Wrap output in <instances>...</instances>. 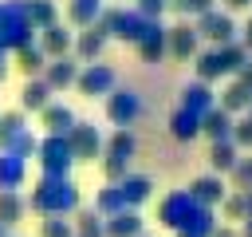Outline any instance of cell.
<instances>
[{
    "instance_id": "obj_49",
    "label": "cell",
    "mask_w": 252,
    "mask_h": 237,
    "mask_svg": "<svg viewBox=\"0 0 252 237\" xmlns=\"http://www.w3.org/2000/svg\"><path fill=\"white\" fill-rule=\"evenodd\" d=\"M236 233H240V237H252V217H244V221H240V229H236Z\"/></svg>"
},
{
    "instance_id": "obj_36",
    "label": "cell",
    "mask_w": 252,
    "mask_h": 237,
    "mask_svg": "<svg viewBox=\"0 0 252 237\" xmlns=\"http://www.w3.org/2000/svg\"><path fill=\"white\" fill-rule=\"evenodd\" d=\"M20 130H28L24 111H4V115H0V150H8V146L16 142V134H20Z\"/></svg>"
},
{
    "instance_id": "obj_11",
    "label": "cell",
    "mask_w": 252,
    "mask_h": 237,
    "mask_svg": "<svg viewBox=\"0 0 252 237\" xmlns=\"http://www.w3.org/2000/svg\"><path fill=\"white\" fill-rule=\"evenodd\" d=\"M185 190H189V198H193L197 205H209V209H217V205L224 201V194H228V186H224L220 174H201V178H193Z\"/></svg>"
},
{
    "instance_id": "obj_40",
    "label": "cell",
    "mask_w": 252,
    "mask_h": 237,
    "mask_svg": "<svg viewBox=\"0 0 252 237\" xmlns=\"http://www.w3.org/2000/svg\"><path fill=\"white\" fill-rule=\"evenodd\" d=\"M232 146H236V150H252V118H248V115H240V118L232 122Z\"/></svg>"
},
{
    "instance_id": "obj_26",
    "label": "cell",
    "mask_w": 252,
    "mask_h": 237,
    "mask_svg": "<svg viewBox=\"0 0 252 237\" xmlns=\"http://www.w3.org/2000/svg\"><path fill=\"white\" fill-rule=\"evenodd\" d=\"M236 158H240V150L232 146V138H224V142H213L209 146V174H232V166H236Z\"/></svg>"
},
{
    "instance_id": "obj_56",
    "label": "cell",
    "mask_w": 252,
    "mask_h": 237,
    "mask_svg": "<svg viewBox=\"0 0 252 237\" xmlns=\"http://www.w3.org/2000/svg\"><path fill=\"white\" fill-rule=\"evenodd\" d=\"M142 237H150V233H142Z\"/></svg>"
},
{
    "instance_id": "obj_16",
    "label": "cell",
    "mask_w": 252,
    "mask_h": 237,
    "mask_svg": "<svg viewBox=\"0 0 252 237\" xmlns=\"http://www.w3.org/2000/svg\"><path fill=\"white\" fill-rule=\"evenodd\" d=\"M114 186H118L126 209H138V205L150 201V194H154V178H150V174H126V178L114 182Z\"/></svg>"
},
{
    "instance_id": "obj_45",
    "label": "cell",
    "mask_w": 252,
    "mask_h": 237,
    "mask_svg": "<svg viewBox=\"0 0 252 237\" xmlns=\"http://www.w3.org/2000/svg\"><path fill=\"white\" fill-rule=\"evenodd\" d=\"M232 79H236V83H244V87L252 91V59H248V63H244V67H240V71H236Z\"/></svg>"
},
{
    "instance_id": "obj_55",
    "label": "cell",
    "mask_w": 252,
    "mask_h": 237,
    "mask_svg": "<svg viewBox=\"0 0 252 237\" xmlns=\"http://www.w3.org/2000/svg\"><path fill=\"white\" fill-rule=\"evenodd\" d=\"M177 237H185V233H177Z\"/></svg>"
},
{
    "instance_id": "obj_21",
    "label": "cell",
    "mask_w": 252,
    "mask_h": 237,
    "mask_svg": "<svg viewBox=\"0 0 252 237\" xmlns=\"http://www.w3.org/2000/svg\"><path fill=\"white\" fill-rule=\"evenodd\" d=\"M248 103H252V91H248L244 83H236V79H228V87L217 95V107H220V111H228L232 118L248 115Z\"/></svg>"
},
{
    "instance_id": "obj_14",
    "label": "cell",
    "mask_w": 252,
    "mask_h": 237,
    "mask_svg": "<svg viewBox=\"0 0 252 237\" xmlns=\"http://www.w3.org/2000/svg\"><path fill=\"white\" fill-rule=\"evenodd\" d=\"M39 51L47 55V59H59V55H71V43H75V32L67 28V24H51V28H43L39 32Z\"/></svg>"
},
{
    "instance_id": "obj_20",
    "label": "cell",
    "mask_w": 252,
    "mask_h": 237,
    "mask_svg": "<svg viewBox=\"0 0 252 237\" xmlns=\"http://www.w3.org/2000/svg\"><path fill=\"white\" fill-rule=\"evenodd\" d=\"M134 47H138V55H142L146 63H158V59L165 55V24H161V20H150L146 36H142Z\"/></svg>"
},
{
    "instance_id": "obj_13",
    "label": "cell",
    "mask_w": 252,
    "mask_h": 237,
    "mask_svg": "<svg viewBox=\"0 0 252 237\" xmlns=\"http://www.w3.org/2000/svg\"><path fill=\"white\" fill-rule=\"evenodd\" d=\"M39 79H43L51 91H67V87H75V79H79V59H75V55L47 59V67H43Z\"/></svg>"
},
{
    "instance_id": "obj_50",
    "label": "cell",
    "mask_w": 252,
    "mask_h": 237,
    "mask_svg": "<svg viewBox=\"0 0 252 237\" xmlns=\"http://www.w3.org/2000/svg\"><path fill=\"white\" fill-rule=\"evenodd\" d=\"M244 194V205H248V217H252V190H240Z\"/></svg>"
},
{
    "instance_id": "obj_15",
    "label": "cell",
    "mask_w": 252,
    "mask_h": 237,
    "mask_svg": "<svg viewBox=\"0 0 252 237\" xmlns=\"http://www.w3.org/2000/svg\"><path fill=\"white\" fill-rule=\"evenodd\" d=\"M79 122V115L67 107V103H47L43 111H39V126H43V134H71V126Z\"/></svg>"
},
{
    "instance_id": "obj_27",
    "label": "cell",
    "mask_w": 252,
    "mask_h": 237,
    "mask_svg": "<svg viewBox=\"0 0 252 237\" xmlns=\"http://www.w3.org/2000/svg\"><path fill=\"white\" fill-rule=\"evenodd\" d=\"M217 225H220V221H217V213H213L209 205H197V209L189 213V221H185L177 233H185V237H213V233H217Z\"/></svg>"
},
{
    "instance_id": "obj_4",
    "label": "cell",
    "mask_w": 252,
    "mask_h": 237,
    "mask_svg": "<svg viewBox=\"0 0 252 237\" xmlns=\"http://www.w3.org/2000/svg\"><path fill=\"white\" fill-rule=\"evenodd\" d=\"M35 158H39V170L43 174H71V166H75V154H71L67 134H43L39 146H35Z\"/></svg>"
},
{
    "instance_id": "obj_32",
    "label": "cell",
    "mask_w": 252,
    "mask_h": 237,
    "mask_svg": "<svg viewBox=\"0 0 252 237\" xmlns=\"http://www.w3.org/2000/svg\"><path fill=\"white\" fill-rule=\"evenodd\" d=\"M193 67H197V79L201 83H217V79H224V67H220V55H217V47H209V51H197L193 55Z\"/></svg>"
},
{
    "instance_id": "obj_12",
    "label": "cell",
    "mask_w": 252,
    "mask_h": 237,
    "mask_svg": "<svg viewBox=\"0 0 252 237\" xmlns=\"http://www.w3.org/2000/svg\"><path fill=\"white\" fill-rule=\"evenodd\" d=\"M102 47H106V32L94 24V28H83V32H75L71 55H75L79 63H98V59H102Z\"/></svg>"
},
{
    "instance_id": "obj_28",
    "label": "cell",
    "mask_w": 252,
    "mask_h": 237,
    "mask_svg": "<svg viewBox=\"0 0 252 237\" xmlns=\"http://www.w3.org/2000/svg\"><path fill=\"white\" fill-rule=\"evenodd\" d=\"M51 95H55V91H51L43 79H28L24 91H20V111H24V115H28V111H43V107L51 103Z\"/></svg>"
},
{
    "instance_id": "obj_30",
    "label": "cell",
    "mask_w": 252,
    "mask_h": 237,
    "mask_svg": "<svg viewBox=\"0 0 252 237\" xmlns=\"http://www.w3.org/2000/svg\"><path fill=\"white\" fill-rule=\"evenodd\" d=\"M24 12H28V20H32L35 32L59 24V8H55V0H24Z\"/></svg>"
},
{
    "instance_id": "obj_18",
    "label": "cell",
    "mask_w": 252,
    "mask_h": 237,
    "mask_svg": "<svg viewBox=\"0 0 252 237\" xmlns=\"http://www.w3.org/2000/svg\"><path fill=\"white\" fill-rule=\"evenodd\" d=\"M102 229H106V237H142L146 221H142L138 209H122L114 217H102Z\"/></svg>"
},
{
    "instance_id": "obj_35",
    "label": "cell",
    "mask_w": 252,
    "mask_h": 237,
    "mask_svg": "<svg viewBox=\"0 0 252 237\" xmlns=\"http://www.w3.org/2000/svg\"><path fill=\"white\" fill-rule=\"evenodd\" d=\"M94 209L102 213V217H114V213H122L126 205H122V194H118V186L114 182H106L98 194H94Z\"/></svg>"
},
{
    "instance_id": "obj_29",
    "label": "cell",
    "mask_w": 252,
    "mask_h": 237,
    "mask_svg": "<svg viewBox=\"0 0 252 237\" xmlns=\"http://www.w3.org/2000/svg\"><path fill=\"white\" fill-rule=\"evenodd\" d=\"M16 67L28 75V79H39L43 75V67H47V55L39 51V43L32 40V43H24L20 51H16Z\"/></svg>"
},
{
    "instance_id": "obj_10",
    "label": "cell",
    "mask_w": 252,
    "mask_h": 237,
    "mask_svg": "<svg viewBox=\"0 0 252 237\" xmlns=\"http://www.w3.org/2000/svg\"><path fill=\"white\" fill-rule=\"evenodd\" d=\"M197 43H201V36H197V28H193V20H177L173 28H165V55H173V59H193L197 55Z\"/></svg>"
},
{
    "instance_id": "obj_33",
    "label": "cell",
    "mask_w": 252,
    "mask_h": 237,
    "mask_svg": "<svg viewBox=\"0 0 252 237\" xmlns=\"http://www.w3.org/2000/svg\"><path fill=\"white\" fill-rule=\"evenodd\" d=\"M71 225H75V237H106L102 229V213L91 205V209H75L71 213Z\"/></svg>"
},
{
    "instance_id": "obj_25",
    "label": "cell",
    "mask_w": 252,
    "mask_h": 237,
    "mask_svg": "<svg viewBox=\"0 0 252 237\" xmlns=\"http://www.w3.org/2000/svg\"><path fill=\"white\" fill-rule=\"evenodd\" d=\"M134 154H138V138H134V130H114V134L106 138V146H102V158L134 162Z\"/></svg>"
},
{
    "instance_id": "obj_37",
    "label": "cell",
    "mask_w": 252,
    "mask_h": 237,
    "mask_svg": "<svg viewBox=\"0 0 252 237\" xmlns=\"http://www.w3.org/2000/svg\"><path fill=\"white\" fill-rule=\"evenodd\" d=\"M220 217H224L228 225H240V221L248 217V205H244V194H240V190H228V194H224V201H220Z\"/></svg>"
},
{
    "instance_id": "obj_1",
    "label": "cell",
    "mask_w": 252,
    "mask_h": 237,
    "mask_svg": "<svg viewBox=\"0 0 252 237\" xmlns=\"http://www.w3.org/2000/svg\"><path fill=\"white\" fill-rule=\"evenodd\" d=\"M28 209H35L39 217H71L79 209V186L71 174H39Z\"/></svg>"
},
{
    "instance_id": "obj_43",
    "label": "cell",
    "mask_w": 252,
    "mask_h": 237,
    "mask_svg": "<svg viewBox=\"0 0 252 237\" xmlns=\"http://www.w3.org/2000/svg\"><path fill=\"white\" fill-rule=\"evenodd\" d=\"M98 162H102V178L106 182H122L130 174V162H118V158H98Z\"/></svg>"
},
{
    "instance_id": "obj_34",
    "label": "cell",
    "mask_w": 252,
    "mask_h": 237,
    "mask_svg": "<svg viewBox=\"0 0 252 237\" xmlns=\"http://www.w3.org/2000/svg\"><path fill=\"white\" fill-rule=\"evenodd\" d=\"M217 55H220V67H224V75H236L252 55H248V47L240 43V40H232V43H224V47H217Z\"/></svg>"
},
{
    "instance_id": "obj_17",
    "label": "cell",
    "mask_w": 252,
    "mask_h": 237,
    "mask_svg": "<svg viewBox=\"0 0 252 237\" xmlns=\"http://www.w3.org/2000/svg\"><path fill=\"white\" fill-rule=\"evenodd\" d=\"M181 107H185V111H193V115H209V111L217 107V91H213L209 83L193 79V83H185V87H181Z\"/></svg>"
},
{
    "instance_id": "obj_9",
    "label": "cell",
    "mask_w": 252,
    "mask_h": 237,
    "mask_svg": "<svg viewBox=\"0 0 252 237\" xmlns=\"http://www.w3.org/2000/svg\"><path fill=\"white\" fill-rule=\"evenodd\" d=\"M197 209V201L189 198V190H169L161 201H158V221L165 225V229H181L185 221H189V213Z\"/></svg>"
},
{
    "instance_id": "obj_47",
    "label": "cell",
    "mask_w": 252,
    "mask_h": 237,
    "mask_svg": "<svg viewBox=\"0 0 252 237\" xmlns=\"http://www.w3.org/2000/svg\"><path fill=\"white\" fill-rule=\"evenodd\" d=\"M240 8H252V0H224V12H240Z\"/></svg>"
},
{
    "instance_id": "obj_8",
    "label": "cell",
    "mask_w": 252,
    "mask_h": 237,
    "mask_svg": "<svg viewBox=\"0 0 252 237\" xmlns=\"http://www.w3.org/2000/svg\"><path fill=\"white\" fill-rule=\"evenodd\" d=\"M67 142H71V154H75V162H94V158H102V130L94 126V122H75L71 126V134H67Z\"/></svg>"
},
{
    "instance_id": "obj_5",
    "label": "cell",
    "mask_w": 252,
    "mask_h": 237,
    "mask_svg": "<svg viewBox=\"0 0 252 237\" xmlns=\"http://www.w3.org/2000/svg\"><path fill=\"white\" fill-rule=\"evenodd\" d=\"M138 115H142V95H138L134 87H114V91L106 95V118H110L118 130H130Z\"/></svg>"
},
{
    "instance_id": "obj_31",
    "label": "cell",
    "mask_w": 252,
    "mask_h": 237,
    "mask_svg": "<svg viewBox=\"0 0 252 237\" xmlns=\"http://www.w3.org/2000/svg\"><path fill=\"white\" fill-rule=\"evenodd\" d=\"M28 213V201L20 198V190H0V225L12 229L16 221H24Z\"/></svg>"
},
{
    "instance_id": "obj_39",
    "label": "cell",
    "mask_w": 252,
    "mask_h": 237,
    "mask_svg": "<svg viewBox=\"0 0 252 237\" xmlns=\"http://www.w3.org/2000/svg\"><path fill=\"white\" fill-rule=\"evenodd\" d=\"M39 237H75V225H71V217H43Z\"/></svg>"
},
{
    "instance_id": "obj_51",
    "label": "cell",
    "mask_w": 252,
    "mask_h": 237,
    "mask_svg": "<svg viewBox=\"0 0 252 237\" xmlns=\"http://www.w3.org/2000/svg\"><path fill=\"white\" fill-rule=\"evenodd\" d=\"M4 79H8V63H0V83H4Z\"/></svg>"
},
{
    "instance_id": "obj_54",
    "label": "cell",
    "mask_w": 252,
    "mask_h": 237,
    "mask_svg": "<svg viewBox=\"0 0 252 237\" xmlns=\"http://www.w3.org/2000/svg\"><path fill=\"white\" fill-rule=\"evenodd\" d=\"M0 237H4V225H0Z\"/></svg>"
},
{
    "instance_id": "obj_52",
    "label": "cell",
    "mask_w": 252,
    "mask_h": 237,
    "mask_svg": "<svg viewBox=\"0 0 252 237\" xmlns=\"http://www.w3.org/2000/svg\"><path fill=\"white\" fill-rule=\"evenodd\" d=\"M4 55H8V51H4V47H0V63H4Z\"/></svg>"
},
{
    "instance_id": "obj_48",
    "label": "cell",
    "mask_w": 252,
    "mask_h": 237,
    "mask_svg": "<svg viewBox=\"0 0 252 237\" xmlns=\"http://www.w3.org/2000/svg\"><path fill=\"white\" fill-rule=\"evenodd\" d=\"M213 237H240V233H236V225H217Z\"/></svg>"
},
{
    "instance_id": "obj_38",
    "label": "cell",
    "mask_w": 252,
    "mask_h": 237,
    "mask_svg": "<svg viewBox=\"0 0 252 237\" xmlns=\"http://www.w3.org/2000/svg\"><path fill=\"white\" fill-rule=\"evenodd\" d=\"M213 8H217V0H169V12H177L181 20H201Z\"/></svg>"
},
{
    "instance_id": "obj_6",
    "label": "cell",
    "mask_w": 252,
    "mask_h": 237,
    "mask_svg": "<svg viewBox=\"0 0 252 237\" xmlns=\"http://www.w3.org/2000/svg\"><path fill=\"white\" fill-rule=\"evenodd\" d=\"M193 28H197V36L201 40H209L213 47H224V43H232L236 40V20H232V12H220V8H213V12H205L201 20H193Z\"/></svg>"
},
{
    "instance_id": "obj_19",
    "label": "cell",
    "mask_w": 252,
    "mask_h": 237,
    "mask_svg": "<svg viewBox=\"0 0 252 237\" xmlns=\"http://www.w3.org/2000/svg\"><path fill=\"white\" fill-rule=\"evenodd\" d=\"M28 182V158L0 150V190H20Z\"/></svg>"
},
{
    "instance_id": "obj_44",
    "label": "cell",
    "mask_w": 252,
    "mask_h": 237,
    "mask_svg": "<svg viewBox=\"0 0 252 237\" xmlns=\"http://www.w3.org/2000/svg\"><path fill=\"white\" fill-rule=\"evenodd\" d=\"M134 8L146 16V20H161L169 12V0H134Z\"/></svg>"
},
{
    "instance_id": "obj_23",
    "label": "cell",
    "mask_w": 252,
    "mask_h": 237,
    "mask_svg": "<svg viewBox=\"0 0 252 237\" xmlns=\"http://www.w3.org/2000/svg\"><path fill=\"white\" fill-rule=\"evenodd\" d=\"M102 0H67V20L83 32V28H94L98 24V16H102Z\"/></svg>"
},
{
    "instance_id": "obj_3",
    "label": "cell",
    "mask_w": 252,
    "mask_h": 237,
    "mask_svg": "<svg viewBox=\"0 0 252 237\" xmlns=\"http://www.w3.org/2000/svg\"><path fill=\"white\" fill-rule=\"evenodd\" d=\"M98 28L106 32V40H122V43H138L150 28V20L138 8H102Z\"/></svg>"
},
{
    "instance_id": "obj_42",
    "label": "cell",
    "mask_w": 252,
    "mask_h": 237,
    "mask_svg": "<svg viewBox=\"0 0 252 237\" xmlns=\"http://www.w3.org/2000/svg\"><path fill=\"white\" fill-rule=\"evenodd\" d=\"M35 146H39V138H35L32 130H20V134H16V142H12L8 150H12V154H20V158H35Z\"/></svg>"
},
{
    "instance_id": "obj_24",
    "label": "cell",
    "mask_w": 252,
    "mask_h": 237,
    "mask_svg": "<svg viewBox=\"0 0 252 237\" xmlns=\"http://www.w3.org/2000/svg\"><path fill=\"white\" fill-rule=\"evenodd\" d=\"M169 134H173L177 142H193V138L201 134V115H193V111L177 107V111L169 115Z\"/></svg>"
},
{
    "instance_id": "obj_46",
    "label": "cell",
    "mask_w": 252,
    "mask_h": 237,
    "mask_svg": "<svg viewBox=\"0 0 252 237\" xmlns=\"http://www.w3.org/2000/svg\"><path fill=\"white\" fill-rule=\"evenodd\" d=\"M240 32H244V36H240V43H244V47H248V55H252V16H248V24H244Z\"/></svg>"
},
{
    "instance_id": "obj_7",
    "label": "cell",
    "mask_w": 252,
    "mask_h": 237,
    "mask_svg": "<svg viewBox=\"0 0 252 237\" xmlns=\"http://www.w3.org/2000/svg\"><path fill=\"white\" fill-rule=\"evenodd\" d=\"M75 87H79V95H87V99H102V95H110L114 87H118V75H114V67L110 63H87V67H79V79H75Z\"/></svg>"
},
{
    "instance_id": "obj_22",
    "label": "cell",
    "mask_w": 252,
    "mask_h": 237,
    "mask_svg": "<svg viewBox=\"0 0 252 237\" xmlns=\"http://www.w3.org/2000/svg\"><path fill=\"white\" fill-rule=\"evenodd\" d=\"M232 115L228 111H220V107H213L209 115H201V134L209 138V142H224V138H232Z\"/></svg>"
},
{
    "instance_id": "obj_57",
    "label": "cell",
    "mask_w": 252,
    "mask_h": 237,
    "mask_svg": "<svg viewBox=\"0 0 252 237\" xmlns=\"http://www.w3.org/2000/svg\"><path fill=\"white\" fill-rule=\"evenodd\" d=\"M4 237H8V233H4Z\"/></svg>"
},
{
    "instance_id": "obj_53",
    "label": "cell",
    "mask_w": 252,
    "mask_h": 237,
    "mask_svg": "<svg viewBox=\"0 0 252 237\" xmlns=\"http://www.w3.org/2000/svg\"><path fill=\"white\" fill-rule=\"evenodd\" d=\"M248 118H252V103H248Z\"/></svg>"
},
{
    "instance_id": "obj_2",
    "label": "cell",
    "mask_w": 252,
    "mask_h": 237,
    "mask_svg": "<svg viewBox=\"0 0 252 237\" xmlns=\"http://www.w3.org/2000/svg\"><path fill=\"white\" fill-rule=\"evenodd\" d=\"M35 40V28L24 12V0H0V47L20 51L24 43Z\"/></svg>"
},
{
    "instance_id": "obj_41",
    "label": "cell",
    "mask_w": 252,
    "mask_h": 237,
    "mask_svg": "<svg viewBox=\"0 0 252 237\" xmlns=\"http://www.w3.org/2000/svg\"><path fill=\"white\" fill-rule=\"evenodd\" d=\"M228 178H232V190H252V158H236Z\"/></svg>"
}]
</instances>
